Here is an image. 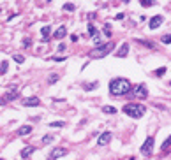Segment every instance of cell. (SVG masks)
Listing matches in <instances>:
<instances>
[{"label":"cell","mask_w":171,"mask_h":160,"mask_svg":"<svg viewBox=\"0 0 171 160\" xmlns=\"http://www.w3.org/2000/svg\"><path fill=\"white\" fill-rule=\"evenodd\" d=\"M129 92H130V81H129V79L115 77V79L109 81V93H111V95L120 97V95H125Z\"/></svg>","instance_id":"1"},{"label":"cell","mask_w":171,"mask_h":160,"mask_svg":"<svg viewBox=\"0 0 171 160\" xmlns=\"http://www.w3.org/2000/svg\"><path fill=\"white\" fill-rule=\"evenodd\" d=\"M122 111L127 114V116H130V118H143L145 116V113H146V107L143 106V104H136V102H130V104H125L124 106V109Z\"/></svg>","instance_id":"2"},{"label":"cell","mask_w":171,"mask_h":160,"mask_svg":"<svg viewBox=\"0 0 171 160\" xmlns=\"http://www.w3.org/2000/svg\"><path fill=\"white\" fill-rule=\"evenodd\" d=\"M115 48V42H104V44H100V46H95L92 51L88 53V56L90 58H102V56H106L111 49Z\"/></svg>","instance_id":"3"},{"label":"cell","mask_w":171,"mask_h":160,"mask_svg":"<svg viewBox=\"0 0 171 160\" xmlns=\"http://www.w3.org/2000/svg\"><path fill=\"white\" fill-rule=\"evenodd\" d=\"M154 144H155V139H154L152 136H148L146 141L141 144V148H139V151H141L143 155H146V157L152 155V153H154Z\"/></svg>","instance_id":"4"},{"label":"cell","mask_w":171,"mask_h":160,"mask_svg":"<svg viewBox=\"0 0 171 160\" xmlns=\"http://www.w3.org/2000/svg\"><path fill=\"white\" fill-rule=\"evenodd\" d=\"M16 97H18V85H13V86L2 95V106H4V102H11V100H14Z\"/></svg>","instance_id":"5"},{"label":"cell","mask_w":171,"mask_h":160,"mask_svg":"<svg viewBox=\"0 0 171 160\" xmlns=\"http://www.w3.org/2000/svg\"><path fill=\"white\" fill-rule=\"evenodd\" d=\"M67 155V149L65 148H55L51 153H49V157H48V160H57V158H60V157H65Z\"/></svg>","instance_id":"6"},{"label":"cell","mask_w":171,"mask_h":160,"mask_svg":"<svg viewBox=\"0 0 171 160\" xmlns=\"http://www.w3.org/2000/svg\"><path fill=\"white\" fill-rule=\"evenodd\" d=\"M134 95H136L138 99H146V95H148L146 86H145V85H136V86H134Z\"/></svg>","instance_id":"7"},{"label":"cell","mask_w":171,"mask_h":160,"mask_svg":"<svg viewBox=\"0 0 171 160\" xmlns=\"http://www.w3.org/2000/svg\"><path fill=\"white\" fill-rule=\"evenodd\" d=\"M162 21H164V18L160 16V14L154 16L152 19H150V30H155V28H159L160 25H162Z\"/></svg>","instance_id":"8"},{"label":"cell","mask_w":171,"mask_h":160,"mask_svg":"<svg viewBox=\"0 0 171 160\" xmlns=\"http://www.w3.org/2000/svg\"><path fill=\"white\" fill-rule=\"evenodd\" d=\"M23 106H27V107H37V106H41V100H39L37 97H27L25 100H23Z\"/></svg>","instance_id":"9"},{"label":"cell","mask_w":171,"mask_h":160,"mask_svg":"<svg viewBox=\"0 0 171 160\" xmlns=\"http://www.w3.org/2000/svg\"><path fill=\"white\" fill-rule=\"evenodd\" d=\"M111 137H113V134L111 132H104V134H100L99 136V146H104V144H108L109 141H111Z\"/></svg>","instance_id":"10"},{"label":"cell","mask_w":171,"mask_h":160,"mask_svg":"<svg viewBox=\"0 0 171 160\" xmlns=\"http://www.w3.org/2000/svg\"><path fill=\"white\" fill-rule=\"evenodd\" d=\"M129 53V42H122V46H120V49L116 51V56L118 58H125Z\"/></svg>","instance_id":"11"},{"label":"cell","mask_w":171,"mask_h":160,"mask_svg":"<svg viewBox=\"0 0 171 160\" xmlns=\"http://www.w3.org/2000/svg\"><path fill=\"white\" fill-rule=\"evenodd\" d=\"M41 35H43V42H46V41H48V37L51 35V26H49V25L43 26V28H41Z\"/></svg>","instance_id":"12"},{"label":"cell","mask_w":171,"mask_h":160,"mask_svg":"<svg viewBox=\"0 0 171 160\" xmlns=\"http://www.w3.org/2000/svg\"><path fill=\"white\" fill-rule=\"evenodd\" d=\"M53 35H55V39H58V41H60V39H64V37L67 35V28H65V26H60V28H57V32H55Z\"/></svg>","instance_id":"13"},{"label":"cell","mask_w":171,"mask_h":160,"mask_svg":"<svg viewBox=\"0 0 171 160\" xmlns=\"http://www.w3.org/2000/svg\"><path fill=\"white\" fill-rule=\"evenodd\" d=\"M34 151H35V148H34V146H25V148L21 149V153H19V155H21L23 158H28V157L32 155Z\"/></svg>","instance_id":"14"},{"label":"cell","mask_w":171,"mask_h":160,"mask_svg":"<svg viewBox=\"0 0 171 160\" xmlns=\"http://www.w3.org/2000/svg\"><path fill=\"white\" fill-rule=\"evenodd\" d=\"M30 132H32V127H30V125H23V127L18 128V136H27Z\"/></svg>","instance_id":"15"},{"label":"cell","mask_w":171,"mask_h":160,"mask_svg":"<svg viewBox=\"0 0 171 160\" xmlns=\"http://www.w3.org/2000/svg\"><path fill=\"white\" fill-rule=\"evenodd\" d=\"M136 42L143 44V46H146V48H152V49H155V44H154V42H150V41H146V39H136Z\"/></svg>","instance_id":"16"},{"label":"cell","mask_w":171,"mask_h":160,"mask_svg":"<svg viewBox=\"0 0 171 160\" xmlns=\"http://www.w3.org/2000/svg\"><path fill=\"white\" fill-rule=\"evenodd\" d=\"M102 113H106V114H115V113H116V107H113V106H102Z\"/></svg>","instance_id":"17"},{"label":"cell","mask_w":171,"mask_h":160,"mask_svg":"<svg viewBox=\"0 0 171 160\" xmlns=\"http://www.w3.org/2000/svg\"><path fill=\"white\" fill-rule=\"evenodd\" d=\"M171 146V136H168L166 137V141L162 143V146H160V149H162V151H168V148Z\"/></svg>","instance_id":"18"},{"label":"cell","mask_w":171,"mask_h":160,"mask_svg":"<svg viewBox=\"0 0 171 160\" xmlns=\"http://www.w3.org/2000/svg\"><path fill=\"white\" fill-rule=\"evenodd\" d=\"M86 28H88V35H90V37H94V35H97V34H99V32H97V28H95L92 23H88V26H86Z\"/></svg>","instance_id":"19"},{"label":"cell","mask_w":171,"mask_h":160,"mask_svg":"<svg viewBox=\"0 0 171 160\" xmlns=\"http://www.w3.org/2000/svg\"><path fill=\"white\" fill-rule=\"evenodd\" d=\"M139 4H141L143 7H152V5H155L157 2H155V0H139Z\"/></svg>","instance_id":"20"},{"label":"cell","mask_w":171,"mask_h":160,"mask_svg":"<svg viewBox=\"0 0 171 160\" xmlns=\"http://www.w3.org/2000/svg\"><path fill=\"white\" fill-rule=\"evenodd\" d=\"M7 69H9V62H5V60H2V63H0V72H2V76L7 72Z\"/></svg>","instance_id":"21"},{"label":"cell","mask_w":171,"mask_h":160,"mask_svg":"<svg viewBox=\"0 0 171 160\" xmlns=\"http://www.w3.org/2000/svg\"><path fill=\"white\" fill-rule=\"evenodd\" d=\"M97 86H99V83H97V81H94V83H85V85H83V88H85V90H95Z\"/></svg>","instance_id":"22"},{"label":"cell","mask_w":171,"mask_h":160,"mask_svg":"<svg viewBox=\"0 0 171 160\" xmlns=\"http://www.w3.org/2000/svg\"><path fill=\"white\" fill-rule=\"evenodd\" d=\"M64 11H67V13H74V11H76V5H74V4H64Z\"/></svg>","instance_id":"23"},{"label":"cell","mask_w":171,"mask_h":160,"mask_svg":"<svg viewBox=\"0 0 171 160\" xmlns=\"http://www.w3.org/2000/svg\"><path fill=\"white\" fill-rule=\"evenodd\" d=\"M160 42H162V44H171V34L162 35V37H160Z\"/></svg>","instance_id":"24"},{"label":"cell","mask_w":171,"mask_h":160,"mask_svg":"<svg viewBox=\"0 0 171 160\" xmlns=\"http://www.w3.org/2000/svg\"><path fill=\"white\" fill-rule=\"evenodd\" d=\"M58 77H60L58 74H49V77H48V83H49V85L57 83V81H58Z\"/></svg>","instance_id":"25"},{"label":"cell","mask_w":171,"mask_h":160,"mask_svg":"<svg viewBox=\"0 0 171 160\" xmlns=\"http://www.w3.org/2000/svg\"><path fill=\"white\" fill-rule=\"evenodd\" d=\"M13 60L16 63H23L25 62V56H21V55H13Z\"/></svg>","instance_id":"26"},{"label":"cell","mask_w":171,"mask_h":160,"mask_svg":"<svg viewBox=\"0 0 171 160\" xmlns=\"http://www.w3.org/2000/svg\"><path fill=\"white\" fill-rule=\"evenodd\" d=\"M166 71H168V69H166V67H159V69H157V71H155V74H157L159 77H162V76L166 74Z\"/></svg>","instance_id":"27"},{"label":"cell","mask_w":171,"mask_h":160,"mask_svg":"<svg viewBox=\"0 0 171 160\" xmlns=\"http://www.w3.org/2000/svg\"><path fill=\"white\" fill-rule=\"evenodd\" d=\"M65 123L64 122H53V123H49V127H53V128H60V127H64Z\"/></svg>","instance_id":"28"},{"label":"cell","mask_w":171,"mask_h":160,"mask_svg":"<svg viewBox=\"0 0 171 160\" xmlns=\"http://www.w3.org/2000/svg\"><path fill=\"white\" fill-rule=\"evenodd\" d=\"M104 34H106L108 37H111V26H109V23L104 25Z\"/></svg>","instance_id":"29"},{"label":"cell","mask_w":171,"mask_h":160,"mask_svg":"<svg viewBox=\"0 0 171 160\" xmlns=\"http://www.w3.org/2000/svg\"><path fill=\"white\" fill-rule=\"evenodd\" d=\"M51 141H53V136H44V137H43V143H44V144H49Z\"/></svg>","instance_id":"30"},{"label":"cell","mask_w":171,"mask_h":160,"mask_svg":"<svg viewBox=\"0 0 171 160\" xmlns=\"http://www.w3.org/2000/svg\"><path fill=\"white\" fill-rule=\"evenodd\" d=\"M65 56H53V62H64Z\"/></svg>","instance_id":"31"},{"label":"cell","mask_w":171,"mask_h":160,"mask_svg":"<svg viewBox=\"0 0 171 160\" xmlns=\"http://www.w3.org/2000/svg\"><path fill=\"white\" fill-rule=\"evenodd\" d=\"M78 39H79V37H78L76 34H73V35H71V41H73V42H78Z\"/></svg>","instance_id":"32"},{"label":"cell","mask_w":171,"mask_h":160,"mask_svg":"<svg viewBox=\"0 0 171 160\" xmlns=\"http://www.w3.org/2000/svg\"><path fill=\"white\" fill-rule=\"evenodd\" d=\"M23 46H25V48L30 46V39H23Z\"/></svg>","instance_id":"33"},{"label":"cell","mask_w":171,"mask_h":160,"mask_svg":"<svg viewBox=\"0 0 171 160\" xmlns=\"http://www.w3.org/2000/svg\"><path fill=\"white\" fill-rule=\"evenodd\" d=\"M115 19H124V14H115Z\"/></svg>","instance_id":"34"},{"label":"cell","mask_w":171,"mask_h":160,"mask_svg":"<svg viewBox=\"0 0 171 160\" xmlns=\"http://www.w3.org/2000/svg\"><path fill=\"white\" fill-rule=\"evenodd\" d=\"M130 160H134V158H130Z\"/></svg>","instance_id":"35"},{"label":"cell","mask_w":171,"mask_h":160,"mask_svg":"<svg viewBox=\"0 0 171 160\" xmlns=\"http://www.w3.org/2000/svg\"><path fill=\"white\" fill-rule=\"evenodd\" d=\"M169 85H171V81H169Z\"/></svg>","instance_id":"36"}]
</instances>
